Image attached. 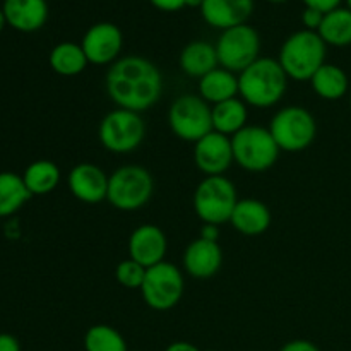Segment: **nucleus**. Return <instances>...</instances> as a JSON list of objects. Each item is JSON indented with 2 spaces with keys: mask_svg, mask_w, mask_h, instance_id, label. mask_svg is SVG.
<instances>
[{
  "mask_svg": "<svg viewBox=\"0 0 351 351\" xmlns=\"http://www.w3.org/2000/svg\"><path fill=\"white\" fill-rule=\"evenodd\" d=\"M194 161L195 167L206 175V177H216L223 175L233 161L232 137L223 134L209 132L201 141L194 144Z\"/></svg>",
  "mask_w": 351,
  "mask_h": 351,
  "instance_id": "obj_13",
  "label": "nucleus"
},
{
  "mask_svg": "<svg viewBox=\"0 0 351 351\" xmlns=\"http://www.w3.org/2000/svg\"><path fill=\"white\" fill-rule=\"evenodd\" d=\"M7 24V21H5V16H3V10L0 9V31L3 29V26H5Z\"/></svg>",
  "mask_w": 351,
  "mask_h": 351,
  "instance_id": "obj_38",
  "label": "nucleus"
},
{
  "mask_svg": "<svg viewBox=\"0 0 351 351\" xmlns=\"http://www.w3.org/2000/svg\"><path fill=\"white\" fill-rule=\"evenodd\" d=\"M288 75L280 62L261 57L239 74V96L247 106L271 108L287 95Z\"/></svg>",
  "mask_w": 351,
  "mask_h": 351,
  "instance_id": "obj_2",
  "label": "nucleus"
},
{
  "mask_svg": "<svg viewBox=\"0 0 351 351\" xmlns=\"http://www.w3.org/2000/svg\"><path fill=\"white\" fill-rule=\"evenodd\" d=\"M105 88L106 95L119 108L143 113L160 101L163 74L149 58L127 55L110 65Z\"/></svg>",
  "mask_w": 351,
  "mask_h": 351,
  "instance_id": "obj_1",
  "label": "nucleus"
},
{
  "mask_svg": "<svg viewBox=\"0 0 351 351\" xmlns=\"http://www.w3.org/2000/svg\"><path fill=\"white\" fill-rule=\"evenodd\" d=\"M219 67L240 74L257 60L261 51V36L249 24L230 27L216 41Z\"/></svg>",
  "mask_w": 351,
  "mask_h": 351,
  "instance_id": "obj_11",
  "label": "nucleus"
},
{
  "mask_svg": "<svg viewBox=\"0 0 351 351\" xmlns=\"http://www.w3.org/2000/svg\"><path fill=\"white\" fill-rule=\"evenodd\" d=\"M304 3L307 7H312V9H317L321 10V12L328 14L331 12V10L338 9L341 0H304Z\"/></svg>",
  "mask_w": 351,
  "mask_h": 351,
  "instance_id": "obj_32",
  "label": "nucleus"
},
{
  "mask_svg": "<svg viewBox=\"0 0 351 351\" xmlns=\"http://www.w3.org/2000/svg\"><path fill=\"white\" fill-rule=\"evenodd\" d=\"M108 175L96 165L79 163L69 173V189L77 201L84 204H99L106 201L108 194Z\"/></svg>",
  "mask_w": 351,
  "mask_h": 351,
  "instance_id": "obj_15",
  "label": "nucleus"
},
{
  "mask_svg": "<svg viewBox=\"0 0 351 351\" xmlns=\"http://www.w3.org/2000/svg\"><path fill=\"white\" fill-rule=\"evenodd\" d=\"M129 259L144 267H153L163 263L168 250V240L163 230L156 225H141L130 233Z\"/></svg>",
  "mask_w": 351,
  "mask_h": 351,
  "instance_id": "obj_14",
  "label": "nucleus"
},
{
  "mask_svg": "<svg viewBox=\"0 0 351 351\" xmlns=\"http://www.w3.org/2000/svg\"><path fill=\"white\" fill-rule=\"evenodd\" d=\"M315 95L328 101H338L346 96L350 89V79L341 67L326 62L311 79Z\"/></svg>",
  "mask_w": 351,
  "mask_h": 351,
  "instance_id": "obj_23",
  "label": "nucleus"
},
{
  "mask_svg": "<svg viewBox=\"0 0 351 351\" xmlns=\"http://www.w3.org/2000/svg\"><path fill=\"white\" fill-rule=\"evenodd\" d=\"M197 89L204 101L218 105L232 98H239V75L223 67H216L199 79Z\"/></svg>",
  "mask_w": 351,
  "mask_h": 351,
  "instance_id": "obj_20",
  "label": "nucleus"
},
{
  "mask_svg": "<svg viewBox=\"0 0 351 351\" xmlns=\"http://www.w3.org/2000/svg\"><path fill=\"white\" fill-rule=\"evenodd\" d=\"M31 197L23 177L12 171L0 173V218L14 215L19 211Z\"/></svg>",
  "mask_w": 351,
  "mask_h": 351,
  "instance_id": "obj_26",
  "label": "nucleus"
},
{
  "mask_svg": "<svg viewBox=\"0 0 351 351\" xmlns=\"http://www.w3.org/2000/svg\"><path fill=\"white\" fill-rule=\"evenodd\" d=\"M237 202L235 185L225 175L204 177L194 192V211L202 223H230Z\"/></svg>",
  "mask_w": 351,
  "mask_h": 351,
  "instance_id": "obj_8",
  "label": "nucleus"
},
{
  "mask_svg": "<svg viewBox=\"0 0 351 351\" xmlns=\"http://www.w3.org/2000/svg\"><path fill=\"white\" fill-rule=\"evenodd\" d=\"M147 267L141 266L139 263L132 259H125L122 263H119L115 269V278L119 281V285H122L127 290H141L144 283V278H146Z\"/></svg>",
  "mask_w": 351,
  "mask_h": 351,
  "instance_id": "obj_29",
  "label": "nucleus"
},
{
  "mask_svg": "<svg viewBox=\"0 0 351 351\" xmlns=\"http://www.w3.org/2000/svg\"><path fill=\"white\" fill-rule=\"evenodd\" d=\"M350 106H351V93H350Z\"/></svg>",
  "mask_w": 351,
  "mask_h": 351,
  "instance_id": "obj_41",
  "label": "nucleus"
},
{
  "mask_svg": "<svg viewBox=\"0 0 351 351\" xmlns=\"http://www.w3.org/2000/svg\"><path fill=\"white\" fill-rule=\"evenodd\" d=\"M168 125L178 139L197 143L213 132L211 106L199 95H182L168 110Z\"/></svg>",
  "mask_w": 351,
  "mask_h": 351,
  "instance_id": "obj_9",
  "label": "nucleus"
},
{
  "mask_svg": "<svg viewBox=\"0 0 351 351\" xmlns=\"http://www.w3.org/2000/svg\"><path fill=\"white\" fill-rule=\"evenodd\" d=\"M86 351H127L123 336L108 324H96L84 335Z\"/></svg>",
  "mask_w": 351,
  "mask_h": 351,
  "instance_id": "obj_28",
  "label": "nucleus"
},
{
  "mask_svg": "<svg viewBox=\"0 0 351 351\" xmlns=\"http://www.w3.org/2000/svg\"><path fill=\"white\" fill-rule=\"evenodd\" d=\"M233 161L242 170L261 173L274 167L281 149L267 127L247 125L232 137Z\"/></svg>",
  "mask_w": 351,
  "mask_h": 351,
  "instance_id": "obj_5",
  "label": "nucleus"
},
{
  "mask_svg": "<svg viewBox=\"0 0 351 351\" xmlns=\"http://www.w3.org/2000/svg\"><path fill=\"white\" fill-rule=\"evenodd\" d=\"M165 351H201V350L187 341H173L171 345L167 346V350Z\"/></svg>",
  "mask_w": 351,
  "mask_h": 351,
  "instance_id": "obj_36",
  "label": "nucleus"
},
{
  "mask_svg": "<svg viewBox=\"0 0 351 351\" xmlns=\"http://www.w3.org/2000/svg\"><path fill=\"white\" fill-rule=\"evenodd\" d=\"M149 2L163 12H175L185 7V0H149Z\"/></svg>",
  "mask_w": 351,
  "mask_h": 351,
  "instance_id": "obj_33",
  "label": "nucleus"
},
{
  "mask_svg": "<svg viewBox=\"0 0 351 351\" xmlns=\"http://www.w3.org/2000/svg\"><path fill=\"white\" fill-rule=\"evenodd\" d=\"M154 180L149 170L139 165H125L110 175L106 201L119 211H137L151 201Z\"/></svg>",
  "mask_w": 351,
  "mask_h": 351,
  "instance_id": "obj_4",
  "label": "nucleus"
},
{
  "mask_svg": "<svg viewBox=\"0 0 351 351\" xmlns=\"http://www.w3.org/2000/svg\"><path fill=\"white\" fill-rule=\"evenodd\" d=\"M0 351H21V345L16 336L0 332Z\"/></svg>",
  "mask_w": 351,
  "mask_h": 351,
  "instance_id": "obj_34",
  "label": "nucleus"
},
{
  "mask_svg": "<svg viewBox=\"0 0 351 351\" xmlns=\"http://www.w3.org/2000/svg\"><path fill=\"white\" fill-rule=\"evenodd\" d=\"M81 47L89 64L112 65L122 53L123 34L120 27L112 23L93 24L86 31Z\"/></svg>",
  "mask_w": 351,
  "mask_h": 351,
  "instance_id": "obj_12",
  "label": "nucleus"
},
{
  "mask_svg": "<svg viewBox=\"0 0 351 351\" xmlns=\"http://www.w3.org/2000/svg\"><path fill=\"white\" fill-rule=\"evenodd\" d=\"M213 130L223 136L233 137L237 132L247 127L249 110L242 98H232L228 101L211 106Z\"/></svg>",
  "mask_w": 351,
  "mask_h": 351,
  "instance_id": "obj_22",
  "label": "nucleus"
},
{
  "mask_svg": "<svg viewBox=\"0 0 351 351\" xmlns=\"http://www.w3.org/2000/svg\"><path fill=\"white\" fill-rule=\"evenodd\" d=\"M208 351H216V350H208Z\"/></svg>",
  "mask_w": 351,
  "mask_h": 351,
  "instance_id": "obj_42",
  "label": "nucleus"
},
{
  "mask_svg": "<svg viewBox=\"0 0 351 351\" xmlns=\"http://www.w3.org/2000/svg\"><path fill=\"white\" fill-rule=\"evenodd\" d=\"M317 33L326 45L348 47L351 45V10L348 7H338L324 14V21Z\"/></svg>",
  "mask_w": 351,
  "mask_h": 351,
  "instance_id": "obj_27",
  "label": "nucleus"
},
{
  "mask_svg": "<svg viewBox=\"0 0 351 351\" xmlns=\"http://www.w3.org/2000/svg\"><path fill=\"white\" fill-rule=\"evenodd\" d=\"M2 10L7 24L23 33L41 29L48 19L47 0H3Z\"/></svg>",
  "mask_w": 351,
  "mask_h": 351,
  "instance_id": "obj_18",
  "label": "nucleus"
},
{
  "mask_svg": "<svg viewBox=\"0 0 351 351\" xmlns=\"http://www.w3.org/2000/svg\"><path fill=\"white\" fill-rule=\"evenodd\" d=\"M273 216L269 208L259 199H239L232 213L230 223L245 237H259L269 230Z\"/></svg>",
  "mask_w": 351,
  "mask_h": 351,
  "instance_id": "obj_19",
  "label": "nucleus"
},
{
  "mask_svg": "<svg viewBox=\"0 0 351 351\" xmlns=\"http://www.w3.org/2000/svg\"><path fill=\"white\" fill-rule=\"evenodd\" d=\"M185 280L182 271L175 264L163 263L147 267L146 278L141 287L144 304L158 312L171 311L184 297Z\"/></svg>",
  "mask_w": 351,
  "mask_h": 351,
  "instance_id": "obj_10",
  "label": "nucleus"
},
{
  "mask_svg": "<svg viewBox=\"0 0 351 351\" xmlns=\"http://www.w3.org/2000/svg\"><path fill=\"white\" fill-rule=\"evenodd\" d=\"M302 21H304L305 29L315 31V33H317L322 21H324V12H321V10L317 9H312V7H305L304 14H302Z\"/></svg>",
  "mask_w": 351,
  "mask_h": 351,
  "instance_id": "obj_30",
  "label": "nucleus"
},
{
  "mask_svg": "<svg viewBox=\"0 0 351 351\" xmlns=\"http://www.w3.org/2000/svg\"><path fill=\"white\" fill-rule=\"evenodd\" d=\"M328 45L319 33L308 29L290 34L281 45L278 62L293 81H311L315 72L326 64Z\"/></svg>",
  "mask_w": 351,
  "mask_h": 351,
  "instance_id": "obj_3",
  "label": "nucleus"
},
{
  "mask_svg": "<svg viewBox=\"0 0 351 351\" xmlns=\"http://www.w3.org/2000/svg\"><path fill=\"white\" fill-rule=\"evenodd\" d=\"M48 62H50L51 71L57 72L58 75H64V77L79 75L81 72H84L86 65L89 64L81 45L72 43V41H64V43H58L57 47H53Z\"/></svg>",
  "mask_w": 351,
  "mask_h": 351,
  "instance_id": "obj_24",
  "label": "nucleus"
},
{
  "mask_svg": "<svg viewBox=\"0 0 351 351\" xmlns=\"http://www.w3.org/2000/svg\"><path fill=\"white\" fill-rule=\"evenodd\" d=\"M269 132L278 147L287 153L305 151L317 136L315 117L307 108L298 105L285 106L278 110L269 122Z\"/></svg>",
  "mask_w": 351,
  "mask_h": 351,
  "instance_id": "obj_6",
  "label": "nucleus"
},
{
  "mask_svg": "<svg viewBox=\"0 0 351 351\" xmlns=\"http://www.w3.org/2000/svg\"><path fill=\"white\" fill-rule=\"evenodd\" d=\"M221 264L223 252L218 242H208L201 237L189 243L184 252L185 273L195 280H209L216 276Z\"/></svg>",
  "mask_w": 351,
  "mask_h": 351,
  "instance_id": "obj_16",
  "label": "nucleus"
},
{
  "mask_svg": "<svg viewBox=\"0 0 351 351\" xmlns=\"http://www.w3.org/2000/svg\"><path fill=\"white\" fill-rule=\"evenodd\" d=\"M269 2H276V3H280V2H287V0H269Z\"/></svg>",
  "mask_w": 351,
  "mask_h": 351,
  "instance_id": "obj_39",
  "label": "nucleus"
},
{
  "mask_svg": "<svg viewBox=\"0 0 351 351\" xmlns=\"http://www.w3.org/2000/svg\"><path fill=\"white\" fill-rule=\"evenodd\" d=\"M346 3H348V9L351 10V0H346Z\"/></svg>",
  "mask_w": 351,
  "mask_h": 351,
  "instance_id": "obj_40",
  "label": "nucleus"
},
{
  "mask_svg": "<svg viewBox=\"0 0 351 351\" xmlns=\"http://www.w3.org/2000/svg\"><path fill=\"white\" fill-rule=\"evenodd\" d=\"M60 168L50 160L33 161L24 170L23 180L31 195H47L60 184Z\"/></svg>",
  "mask_w": 351,
  "mask_h": 351,
  "instance_id": "obj_25",
  "label": "nucleus"
},
{
  "mask_svg": "<svg viewBox=\"0 0 351 351\" xmlns=\"http://www.w3.org/2000/svg\"><path fill=\"white\" fill-rule=\"evenodd\" d=\"M180 69L189 77L201 79L218 67V53L215 45L208 41H191L180 51Z\"/></svg>",
  "mask_w": 351,
  "mask_h": 351,
  "instance_id": "obj_21",
  "label": "nucleus"
},
{
  "mask_svg": "<svg viewBox=\"0 0 351 351\" xmlns=\"http://www.w3.org/2000/svg\"><path fill=\"white\" fill-rule=\"evenodd\" d=\"M146 137L143 115L130 110L117 108L106 113L98 127V139L106 151L115 154L134 153Z\"/></svg>",
  "mask_w": 351,
  "mask_h": 351,
  "instance_id": "obj_7",
  "label": "nucleus"
},
{
  "mask_svg": "<svg viewBox=\"0 0 351 351\" xmlns=\"http://www.w3.org/2000/svg\"><path fill=\"white\" fill-rule=\"evenodd\" d=\"M202 2H204V0H185V7H199V9H201Z\"/></svg>",
  "mask_w": 351,
  "mask_h": 351,
  "instance_id": "obj_37",
  "label": "nucleus"
},
{
  "mask_svg": "<svg viewBox=\"0 0 351 351\" xmlns=\"http://www.w3.org/2000/svg\"><path fill=\"white\" fill-rule=\"evenodd\" d=\"M254 12V0H204L201 5L202 19L216 29L247 24Z\"/></svg>",
  "mask_w": 351,
  "mask_h": 351,
  "instance_id": "obj_17",
  "label": "nucleus"
},
{
  "mask_svg": "<svg viewBox=\"0 0 351 351\" xmlns=\"http://www.w3.org/2000/svg\"><path fill=\"white\" fill-rule=\"evenodd\" d=\"M280 351H321L317 346L314 345L308 339H293V341H288L287 345L281 346Z\"/></svg>",
  "mask_w": 351,
  "mask_h": 351,
  "instance_id": "obj_31",
  "label": "nucleus"
},
{
  "mask_svg": "<svg viewBox=\"0 0 351 351\" xmlns=\"http://www.w3.org/2000/svg\"><path fill=\"white\" fill-rule=\"evenodd\" d=\"M201 239L208 240V242H218L219 240V226L211 225V223H202L201 228Z\"/></svg>",
  "mask_w": 351,
  "mask_h": 351,
  "instance_id": "obj_35",
  "label": "nucleus"
}]
</instances>
